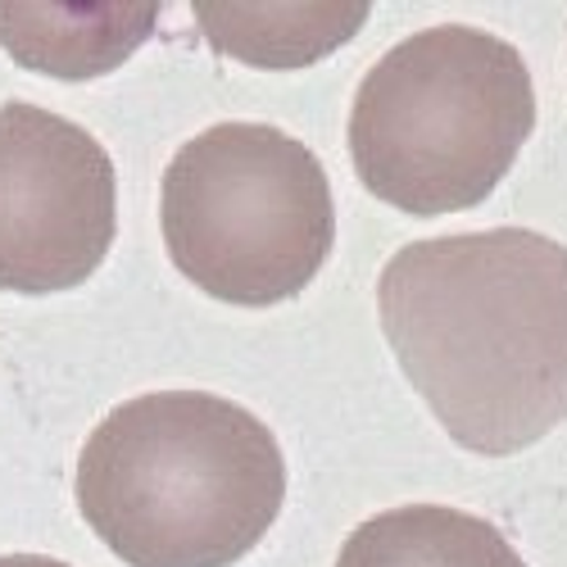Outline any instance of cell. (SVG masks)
<instances>
[{
	"instance_id": "cell-9",
	"label": "cell",
	"mask_w": 567,
	"mask_h": 567,
	"mask_svg": "<svg viewBox=\"0 0 567 567\" xmlns=\"http://www.w3.org/2000/svg\"><path fill=\"white\" fill-rule=\"evenodd\" d=\"M0 567H69V563L45 558V554H6V558H0Z\"/></svg>"
},
{
	"instance_id": "cell-1",
	"label": "cell",
	"mask_w": 567,
	"mask_h": 567,
	"mask_svg": "<svg viewBox=\"0 0 567 567\" xmlns=\"http://www.w3.org/2000/svg\"><path fill=\"white\" fill-rule=\"evenodd\" d=\"M377 318L454 445L499 458L567 422V246L554 236L413 241L377 277Z\"/></svg>"
},
{
	"instance_id": "cell-8",
	"label": "cell",
	"mask_w": 567,
	"mask_h": 567,
	"mask_svg": "<svg viewBox=\"0 0 567 567\" xmlns=\"http://www.w3.org/2000/svg\"><path fill=\"white\" fill-rule=\"evenodd\" d=\"M368 19V6H196L200 32L214 51L259 64V69H300L346 45Z\"/></svg>"
},
{
	"instance_id": "cell-4",
	"label": "cell",
	"mask_w": 567,
	"mask_h": 567,
	"mask_svg": "<svg viewBox=\"0 0 567 567\" xmlns=\"http://www.w3.org/2000/svg\"><path fill=\"white\" fill-rule=\"evenodd\" d=\"M159 227L192 287L223 305L268 309L322 272L337 209L305 141L268 123H214L164 168Z\"/></svg>"
},
{
	"instance_id": "cell-5",
	"label": "cell",
	"mask_w": 567,
	"mask_h": 567,
	"mask_svg": "<svg viewBox=\"0 0 567 567\" xmlns=\"http://www.w3.org/2000/svg\"><path fill=\"white\" fill-rule=\"evenodd\" d=\"M118 182L86 127L10 101L0 110V291L55 296L96 272L118 231Z\"/></svg>"
},
{
	"instance_id": "cell-2",
	"label": "cell",
	"mask_w": 567,
	"mask_h": 567,
	"mask_svg": "<svg viewBox=\"0 0 567 567\" xmlns=\"http://www.w3.org/2000/svg\"><path fill=\"white\" fill-rule=\"evenodd\" d=\"M281 499L277 436L209 391L123 400L78 454L86 527L132 567H231L277 523Z\"/></svg>"
},
{
	"instance_id": "cell-7",
	"label": "cell",
	"mask_w": 567,
	"mask_h": 567,
	"mask_svg": "<svg viewBox=\"0 0 567 567\" xmlns=\"http://www.w3.org/2000/svg\"><path fill=\"white\" fill-rule=\"evenodd\" d=\"M337 567H527L499 527L450 504H404L368 517L337 554Z\"/></svg>"
},
{
	"instance_id": "cell-3",
	"label": "cell",
	"mask_w": 567,
	"mask_h": 567,
	"mask_svg": "<svg viewBox=\"0 0 567 567\" xmlns=\"http://www.w3.org/2000/svg\"><path fill=\"white\" fill-rule=\"evenodd\" d=\"M536 127L517 45L486 28L413 32L368 69L350 110V159L377 200L436 218L482 205Z\"/></svg>"
},
{
	"instance_id": "cell-6",
	"label": "cell",
	"mask_w": 567,
	"mask_h": 567,
	"mask_svg": "<svg viewBox=\"0 0 567 567\" xmlns=\"http://www.w3.org/2000/svg\"><path fill=\"white\" fill-rule=\"evenodd\" d=\"M159 6H0V45L14 64L51 78L114 73L155 32Z\"/></svg>"
}]
</instances>
